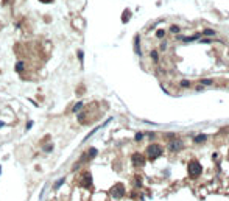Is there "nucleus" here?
Listing matches in <instances>:
<instances>
[{"instance_id":"nucleus-1","label":"nucleus","mask_w":229,"mask_h":201,"mask_svg":"<svg viewBox=\"0 0 229 201\" xmlns=\"http://www.w3.org/2000/svg\"><path fill=\"white\" fill-rule=\"evenodd\" d=\"M161 154H162V148L157 144H153L146 148V156H148V159H151V161H154L156 157H159Z\"/></svg>"},{"instance_id":"nucleus-2","label":"nucleus","mask_w":229,"mask_h":201,"mask_svg":"<svg viewBox=\"0 0 229 201\" xmlns=\"http://www.w3.org/2000/svg\"><path fill=\"white\" fill-rule=\"evenodd\" d=\"M201 172H203V167H201L200 162H196V161L189 162V175L192 176V178L200 176V175H201Z\"/></svg>"},{"instance_id":"nucleus-3","label":"nucleus","mask_w":229,"mask_h":201,"mask_svg":"<svg viewBox=\"0 0 229 201\" xmlns=\"http://www.w3.org/2000/svg\"><path fill=\"white\" fill-rule=\"evenodd\" d=\"M109 193H111V197H112L114 200L122 198L123 195H125V186H123V184H116V186L109 190Z\"/></svg>"},{"instance_id":"nucleus-4","label":"nucleus","mask_w":229,"mask_h":201,"mask_svg":"<svg viewBox=\"0 0 229 201\" xmlns=\"http://www.w3.org/2000/svg\"><path fill=\"white\" fill-rule=\"evenodd\" d=\"M80 186L83 187V189H89L92 186V175L89 172H84L83 175H81L80 178Z\"/></svg>"},{"instance_id":"nucleus-5","label":"nucleus","mask_w":229,"mask_h":201,"mask_svg":"<svg viewBox=\"0 0 229 201\" xmlns=\"http://www.w3.org/2000/svg\"><path fill=\"white\" fill-rule=\"evenodd\" d=\"M168 150L173 151V153H178V151L182 150V142L181 140H172V142L168 144Z\"/></svg>"},{"instance_id":"nucleus-6","label":"nucleus","mask_w":229,"mask_h":201,"mask_svg":"<svg viewBox=\"0 0 229 201\" xmlns=\"http://www.w3.org/2000/svg\"><path fill=\"white\" fill-rule=\"evenodd\" d=\"M131 159H133V164L134 165H144L145 164V157L142 156V154H139V153H134Z\"/></svg>"},{"instance_id":"nucleus-7","label":"nucleus","mask_w":229,"mask_h":201,"mask_svg":"<svg viewBox=\"0 0 229 201\" xmlns=\"http://www.w3.org/2000/svg\"><path fill=\"white\" fill-rule=\"evenodd\" d=\"M200 39V34H195V36H178V41H181V42H193V41H198Z\"/></svg>"},{"instance_id":"nucleus-8","label":"nucleus","mask_w":229,"mask_h":201,"mask_svg":"<svg viewBox=\"0 0 229 201\" xmlns=\"http://www.w3.org/2000/svg\"><path fill=\"white\" fill-rule=\"evenodd\" d=\"M207 140V136L206 134H198V136H195L193 137V142L195 144H201V142H206Z\"/></svg>"},{"instance_id":"nucleus-9","label":"nucleus","mask_w":229,"mask_h":201,"mask_svg":"<svg viewBox=\"0 0 229 201\" xmlns=\"http://www.w3.org/2000/svg\"><path fill=\"white\" fill-rule=\"evenodd\" d=\"M134 50L137 55H142V52H140V39H139V36H136V39H134Z\"/></svg>"},{"instance_id":"nucleus-10","label":"nucleus","mask_w":229,"mask_h":201,"mask_svg":"<svg viewBox=\"0 0 229 201\" xmlns=\"http://www.w3.org/2000/svg\"><path fill=\"white\" fill-rule=\"evenodd\" d=\"M97 153H98L97 148H90L89 151H87V154H86L84 157H86V159H94V157L97 156Z\"/></svg>"},{"instance_id":"nucleus-11","label":"nucleus","mask_w":229,"mask_h":201,"mask_svg":"<svg viewBox=\"0 0 229 201\" xmlns=\"http://www.w3.org/2000/svg\"><path fill=\"white\" fill-rule=\"evenodd\" d=\"M24 69H25V62L24 61H19L17 64H16V72H24Z\"/></svg>"},{"instance_id":"nucleus-12","label":"nucleus","mask_w":229,"mask_h":201,"mask_svg":"<svg viewBox=\"0 0 229 201\" xmlns=\"http://www.w3.org/2000/svg\"><path fill=\"white\" fill-rule=\"evenodd\" d=\"M150 55H151V58H153V61H154V62L159 61V53H157V50H151Z\"/></svg>"},{"instance_id":"nucleus-13","label":"nucleus","mask_w":229,"mask_h":201,"mask_svg":"<svg viewBox=\"0 0 229 201\" xmlns=\"http://www.w3.org/2000/svg\"><path fill=\"white\" fill-rule=\"evenodd\" d=\"M170 31H172V33H174V34H178L179 31H181V27H179V25H172L170 27Z\"/></svg>"},{"instance_id":"nucleus-14","label":"nucleus","mask_w":229,"mask_h":201,"mask_svg":"<svg viewBox=\"0 0 229 201\" xmlns=\"http://www.w3.org/2000/svg\"><path fill=\"white\" fill-rule=\"evenodd\" d=\"M81 108H83V101H78V103H76V105L73 106V109H72V112H75V114H76V112H78V111L81 109Z\"/></svg>"},{"instance_id":"nucleus-15","label":"nucleus","mask_w":229,"mask_h":201,"mask_svg":"<svg viewBox=\"0 0 229 201\" xmlns=\"http://www.w3.org/2000/svg\"><path fill=\"white\" fill-rule=\"evenodd\" d=\"M164 36H165V30H157L156 31V37H157V39H162Z\"/></svg>"},{"instance_id":"nucleus-16","label":"nucleus","mask_w":229,"mask_h":201,"mask_svg":"<svg viewBox=\"0 0 229 201\" xmlns=\"http://www.w3.org/2000/svg\"><path fill=\"white\" fill-rule=\"evenodd\" d=\"M64 181H65V178H61L59 181H56V184H55V189H59V187L64 184Z\"/></svg>"},{"instance_id":"nucleus-17","label":"nucleus","mask_w":229,"mask_h":201,"mask_svg":"<svg viewBox=\"0 0 229 201\" xmlns=\"http://www.w3.org/2000/svg\"><path fill=\"white\" fill-rule=\"evenodd\" d=\"M204 34H206V36H215V31L210 30V28H206V30H204Z\"/></svg>"},{"instance_id":"nucleus-18","label":"nucleus","mask_w":229,"mask_h":201,"mask_svg":"<svg viewBox=\"0 0 229 201\" xmlns=\"http://www.w3.org/2000/svg\"><path fill=\"white\" fill-rule=\"evenodd\" d=\"M122 20H123V22H128V20H129V11H128V9L123 13V19Z\"/></svg>"},{"instance_id":"nucleus-19","label":"nucleus","mask_w":229,"mask_h":201,"mask_svg":"<svg viewBox=\"0 0 229 201\" xmlns=\"http://www.w3.org/2000/svg\"><path fill=\"white\" fill-rule=\"evenodd\" d=\"M52 150H53V145H47L45 148H44V151H47V153H50Z\"/></svg>"},{"instance_id":"nucleus-20","label":"nucleus","mask_w":229,"mask_h":201,"mask_svg":"<svg viewBox=\"0 0 229 201\" xmlns=\"http://www.w3.org/2000/svg\"><path fill=\"white\" fill-rule=\"evenodd\" d=\"M201 83H203V84H207V86H210V84H212V80H201Z\"/></svg>"},{"instance_id":"nucleus-21","label":"nucleus","mask_w":229,"mask_h":201,"mask_svg":"<svg viewBox=\"0 0 229 201\" xmlns=\"http://www.w3.org/2000/svg\"><path fill=\"white\" fill-rule=\"evenodd\" d=\"M181 86H184V88H189V86H190V83H189L187 80H184V81H181Z\"/></svg>"},{"instance_id":"nucleus-22","label":"nucleus","mask_w":229,"mask_h":201,"mask_svg":"<svg viewBox=\"0 0 229 201\" xmlns=\"http://www.w3.org/2000/svg\"><path fill=\"white\" fill-rule=\"evenodd\" d=\"M142 139H144V134H142V133L136 134V140H142Z\"/></svg>"},{"instance_id":"nucleus-23","label":"nucleus","mask_w":229,"mask_h":201,"mask_svg":"<svg viewBox=\"0 0 229 201\" xmlns=\"http://www.w3.org/2000/svg\"><path fill=\"white\" fill-rule=\"evenodd\" d=\"M78 58H80V61L83 62V58H84V55H83V52H81V50L78 52Z\"/></svg>"},{"instance_id":"nucleus-24","label":"nucleus","mask_w":229,"mask_h":201,"mask_svg":"<svg viewBox=\"0 0 229 201\" xmlns=\"http://www.w3.org/2000/svg\"><path fill=\"white\" fill-rule=\"evenodd\" d=\"M200 42H203V44H210V39H207V37H206V39H203V41H200Z\"/></svg>"},{"instance_id":"nucleus-25","label":"nucleus","mask_w":229,"mask_h":201,"mask_svg":"<svg viewBox=\"0 0 229 201\" xmlns=\"http://www.w3.org/2000/svg\"><path fill=\"white\" fill-rule=\"evenodd\" d=\"M42 3H50V2H53V0H41Z\"/></svg>"}]
</instances>
